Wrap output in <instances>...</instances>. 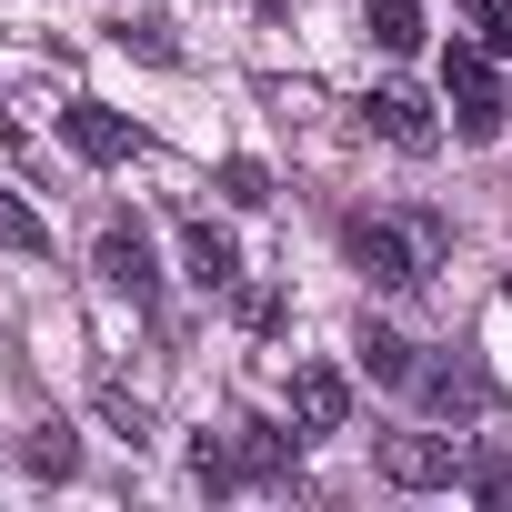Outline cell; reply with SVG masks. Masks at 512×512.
Returning <instances> with one entry per match:
<instances>
[{"label":"cell","mask_w":512,"mask_h":512,"mask_svg":"<svg viewBox=\"0 0 512 512\" xmlns=\"http://www.w3.org/2000/svg\"><path fill=\"white\" fill-rule=\"evenodd\" d=\"M342 251H352V272H362V282H382V292H412V282L442 262V211H412V221H382V211H362V221L342 231Z\"/></svg>","instance_id":"6da1fadb"},{"label":"cell","mask_w":512,"mask_h":512,"mask_svg":"<svg viewBox=\"0 0 512 512\" xmlns=\"http://www.w3.org/2000/svg\"><path fill=\"white\" fill-rule=\"evenodd\" d=\"M442 101H452V131H462V141H502V121H512V101H502L482 41H452V51H442Z\"/></svg>","instance_id":"7a4b0ae2"},{"label":"cell","mask_w":512,"mask_h":512,"mask_svg":"<svg viewBox=\"0 0 512 512\" xmlns=\"http://www.w3.org/2000/svg\"><path fill=\"white\" fill-rule=\"evenodd\" d=\"M462 442L452 432H382V482H402V492H442V482H462Z\"/></svg>","instance_id":"3957f363"},{"label":"cell","mask_w":512,"mask_h":512,"mask_svg":"<svg viewBox=\"0 0 512 512\" xmlns=\"http://www.w3.org/2000/svg\"><path fill=\"white\" fill-rule=\"evenodd\" d=\"M91 272H101L111 292H131V302H151V292H161V262H151V231H141V221H111V231H101Z\"/></svg>","instance_id":"277c9868"},{"label":"cell","mask_w":512,"mask_h":512,"mask_svg":"<svg viewBox=\"0 0 512 512\" xmlns=\"http://www.w3.org/2000/svg\"><path fill=\"white\" fill-rule=\"evenodd\" d=\"M362 131H382L392 151H432V141H442L432 101H422V91H402V81H382V91L362 101Z\"/></svg>","instance_id":"5b68a950"},{"label":"cell","mask_w":512,"mask_h":512,"mask_svg":"<svg viewBox=\"0 0 512 512\" xmlns=\"http://www.w3.org/2000/svg\"><path fill=\"white\" fill-rule=\"evenodd\" d=\"M181 272L201 292H231L241 282V251H231V231H211V211H181Z\"/></svg>","instance_id":"8992f818"},{"label":"cell","mask_w":512,"mask_h":512,"mask_svg":"<svg viewBox=\"0 0 512 512\" xmlns=\"http://www.w3.org/2000/svg\"><path fill=\"white\" fill-rule=\"evenodd\" d=\"M61 141H71L91 171L131 161V121H121V111H101V101H71V111H61Z\"/></svg>","instance_id":"52a82bcc"},{"label":"cell","mask_w":512,"mask_h":512,"mask_svg":"<svg viewBox=\"0 0 512 512\" xmlns=\"http://www.w3.org/2000/svg\"><path fill=\"white\" fill-rule=\"evenodd\" d=\"M292 422H302V432H342V422H352V382H342L332 362H302V372H292Z\"/></svg>","instance_id":"ba28073f"},{"label":"cell","mask_w":512,"mask_h":512,"mask_svg":"<svg viewBox=\"0 0 512 512\" xmlns=\"http://www.w3.org/2000/svg\"><path fill=\"white\" fill-rule=\"evenodd\" d=\"M292 452H302V432H282V422H241L231 432V472L241 482H292Z\"/></svg>","instance_id":"9c48e42d"},{"label":"cell","mask_w":512,"mask_h":512,"mask_svg":"<svg viewBox=\"0 0 512 512\" xmlns=\"http://www.w3.org/2000/svg\"><path fill=\"white\" fill-rule=\"evenodd\" d=\"M21 462H31V482H71V472H81V442H71V422H41V432L21 442Z\"/></svg>","instance_id":"30bf717a"},{"label":"cell","mask_w":512,"mask_h":512,"mask_svg":"<svg viewBox=\"0 0 512 512\" xmlns=\"http://www.w3.org/2000/svg\"><path fill=\"white\" fill-rule=\"evenodd\" d=\"M372 41H382L392 61H412V51H422V11H412V0H372Z\"/></svg>","instance_id":"8fae6325"},{"label":"cell","mask_w":512,"mask_h":512,"mask_svg":"<svg viewBox=\"0 0 512 512\" xmlns=\"http://www.w3.org/2000/svg\"><path fill=\"white\" fill-rule=\"evenodd\" d=\"M0 251H51V221H41L21 191H0Z\"/></svg>","instance_id":"7c38bea8"},{"label":"cell","mask_w":512,"mask_h":512,"mask_svg":"<svg viewBox=\"0 0 512 512\" xmlns=\"http://www.w3.org/2000/svg\"><path fill=\"white\" fill-rule=\"evenodd\" d=\"M362 372L372 382H412V342L402 332H362Z\"/></svg>","instance_id":"4fadbf2b"},{"label":"cell","mask_w":512,"mask_h":512,"mask_svg":"<svg viewBox=\"0 0 512 512\" xmlns=\"http://www.w3.org/2000/svg\"><path fill=\"white\" fill-rule=\"evenodd\" d=\"M191 482H201V492H241V472H231V442H221V432H201V442H191Z\"/></svg>","instance_id":"5bb4252c"},{"label":"cell","mask_w":512,"mask_h":512,"mask_svg":"<svg viewBox=\"0 0 512 512\" xmlns=\"http://www.w3.org/2000/svg\"><path fill=\"white\" fill-rule=\"evenodd\" d=\"M462 482H472L482 502H512V452H472V462H462Z\"/></svg>","instance_id":"9a60e30c"},{"label":"cell","mask_w":512,"mask_h":512,"mask_svg":"<svg viewBox=\"0 0 512 512\" xmlns=\"http://www.w3.org/2000/svg\"><path fill=\"white\" fill-rule=\"evenodd\" d=\"M221 191H231L241 211H262V201H272V171H262V161H221Z\"/></svg>","instance_id":"2e32d148"},{"label":"cell","mask_w":512,"mask_h":512,"mask_svg":"<svg viewBox=\"0 0 512 512\" xmlns=\"http://www.w3.org/2000/svg\"><path fill=\"white\" fill-rule=\"evenodd\" d=\"M462 11L482 21V51H512V0H462Z\"/></svg>","instance_id":"e0dca14e"},{"label":"cell","mask_w":512,"mask_h":512,"mask_svg":"<svg viewBox=\"0 0 512 512\" xmlns=\"http://www.w3.org/2000/svg\"><path fill=\"white\" fill-rule=\"evenodd\" d=\"M121 51H151V61H171V41H161V21H121Z\"/></svg>","instance_id":"ac0fdd59"},{"label":"cell","mask_w":512,"mask_h":512,"mask_svg":"<svg viewBox=\"0 0 512 512\" xmlns=\"http://www.w3.org/2000/svg\"><path fill=\"white\" fill-rule=\"evenodd\" d=\"M262 11H292V0H262Z\"/></svg>","instance_id":"d6986e66"}]
</instances>
